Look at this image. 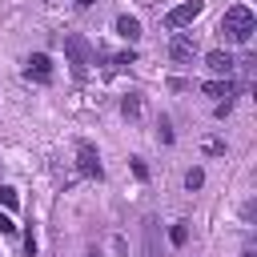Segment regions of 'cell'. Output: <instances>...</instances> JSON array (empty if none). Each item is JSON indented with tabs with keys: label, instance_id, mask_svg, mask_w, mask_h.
Returning <instances> with one entry per match:
<instances>
[{
	"label": "cell",
	"instance_id": "obj_1",
	"mask_svg": "<svg viewBox=\"0 0 257 257\" xmlns=\"http://www.w3.org/2000/svg\"><path fill=\"white\" fill-rule=\"evenodd\" d=\"M253 32H257V20H253V12H249L245 4L225 8V16H221V36H225L229 44H249Z\"/></svg>",
	"mask_w": 257,
	"mask_h": 257
},
{
	"label": "cell",
	"instance_id": "obj_2",
	"mask_svg": "<svg viewBox=\"0 0 257 257\" xmlns=\"http://www.w3.org/2000/svg\"><path fill=\"white\" fill-rule=\"evenodd\" d=\"M64 56H68L72 76L84 80V76H88V64H92V48H88V40L76 36V32H68V36H64Z\"/></svg>",
	"mask_w": 257,
	"mask_h": 257
},
{
	"label": "cell",
	"instance_id": "obj_3",
	"mask_svg": "<svg viewBox=\"0 0 257 257\" xmlns=\"http://www.w3.org/2000/svg\"><path fill=\"white\" fill-rule=\"evenodd\" d=\"M201 12H205V0H185V4H177V8L165 12V28H169V32H181V28L193 24Z\"/></svg>",
	"mask_w": 257,
	"mask_h": 257
},
{
	"label": "cell",
	"instance_id": "obj_4",
	"mask_svg": "<svg viewBox=\"0 0 257 257\" xmlns=\"http://www.w3.org/2000/svg\"><path fill=\"white\" fill-rule=\"evenodd\" d=\"M76 169H80V177H92V181H100V177H104L100 153H96L88 141H80V145H76Z\"/></svg>",
	"mask_w": 257,
	"mask_h": 257
},
{
	"label": "cell",
	"instance_id": "obj_5",
	"mask_svg": "<svg viewBox=\"0 0 257 257\" xmlns=\"http://www.w3.org/2000/svg\"><path fill=\"white\" fill-rule=\"evenodd\" d=\"M193 56H197L193 32H173V40H169V60H173V64H189Z\"/></svg>",
	"mask_w": 257,
	"mask_h": 257
},
{
	"label": "cell",
	"instance_id": "obj_6",
	"mask_svg": "<svg viewBox=\"0 0 257 257\" xmlns=\"http://www.w3.org/2000/svg\"><path fill=\"white\" fill-rule=\"evenodd\" d=\"M24 76L36 80V84H52V56L48 52H32L24 60Z\"/></svg>",
	"mask_w": 257,
	"mask_h": 257
},
{
	"label": "cell",
	"instance_id": "obj_7",
	"mask_svg": "<svg viewBox=\"0 0 257 257\" xmlns=\"http://www.w3.org/2000/svg\"><path fill=\"white\" fill-rule=\"evenodd\" d=\"M233 52H225V48H213V52H205V68L213 72V76H229L233 72Z\"/></svg>",
	"mask_w": 257,
	"mask_h": 257
},
{
	"label": "cell",
	"instance_id": "obj_8",
	"mask_svg": "<svg viewBox=\"0 0 257 257\" xmlns=\"http://www.w3.org/2000/svg\"><path fill=\"white\" fill-rule=\"evenodd\" d=\"M201 92H205V96H217V100H233V96H237L233 80H205Z\"/></svg>",
	"mask_w": 257,
	"mask_h": 257
},
{
	"label": "cell",
	"instance_id": "obj_9",
	"mask_svg": "<svg viewBox=\"0 0 257 257\" xmlns=\"http://www.w3.org/2000/svg\"><path fill=\"white\" fill-rule=\"evenodd\" d=\"M116 36H124V40H141V20L137 16H116Z\"/></svg>",
	"mask_w": 257,
	"mask_h": 257
},
{
	"label": "cell",
	"instance_id": "obj_10",
	"mask_svg": "<svg viewBox=\"0 0 257 257\" xmlns=\"http://www.w3.org/2000/svg\"><path fill=\"white\" fill-rule=\"evenodd\" d=\"M120 116H124V120H141V92L120 96Z\"/></svg>",
	"mask_w": 257,
	"mask_h": 257
},
{
	"label": "cell",
	"instance_id": "obj_11",
	"mask_svg": "<svg viewBox=\"0 0 257 257\" xmlns=\"http://www.w3.org/2000/svg\"><path fill=\"white\" fill-rule=\"evenodd\" d=\"M145 257H157V217H145Z\"/></svg>",
	"mask_w": 257,
	"mask_h": 257
},
{
	"label": "cell",
	"instance_id": "obj_12",
	"mask_svg": "<svg viewBox=\"0 0 257 257\" xmlns=\"http://www.w3.org/2000/svg\"><path fill=\"white\" fill-rule=\"evenodd\" d=\"M169 241H173V245H177V249H181V245H185V241H189V221H177V225H173V229H169Z\"/></svg>",
	"mask_w": 257,
	"mask_h": 257
},
{
	"label": "cell",
	"instance_id": "obj_13",
	"mask_svg": "<svg viewBox=\"0 0 257 257\" xmlns=\"http://www.w3.org/2000/svg\"><path fill=\"white\" fill-rule=\"evenodd\" d=\"M0 205H4V209H16V205H20V193H16L12 185H4V181H0Z\"/></svg>",
	"mask_w": 257,
	"mask_h": 257
},
{
	"label": "cell",
	"instance_id": "obj_14",
	"mask_svg": "<svg viewBox=\"0 0 257 257\" xmlns=\"http://www.w3.org/2000/svg\"><path fill=\"white\" fill-rule=\"evenodd\" d=\"M201 185H205V169H189V173H185V189H189V193H197Z\"/></svg>",
	"mask_w": 257,
	"mask_h": 257
},
{
	"label": "cell",
	"instance_id": "obj_15",
	"mask_svg": "<svg viewBox=\"0 0 257 257\" xmlns=\"http://www.w3.org/2000/svg\"><path fill=\"white\" fill-rule=\"evenodd\" d=\"M157 141H161V145H173V124H169V116L157 120Z\"/></svg>",
	"mask_w": 257,
	"mask_h": 257
},
{
	"label": "cell",
	"instance_id": "obj_16",
	"mask_svg": "<svg viewBox=\"0 0 257 257\" xmlns=\"http://www.w3.org/2000/svg\"><path fill=\"white\" fill-rule=\"evenodd\" d=\"M108 60H112V68H128L137 56H133V52H116V56H108Z\"/></svg>",
	"mask_w": 257,
	"mask_h": 257
},
{
	"label": "cell",
	"instance_id": "obj_17",
	"mask_svg": "<svg viewBox=\"0 0 257 257\" xmlns=\"http://www.w3.org/2000/svg\"><path fill=\"white\" fill-rule=\"evenodd\" d=\"M24 253H28V257H36V233H32V225L24 229Z\"/></svg>",
	"mask_w": 257,
	"mask_h": 257
},
{
	"label": "cell",
	"instance_id": "obj_18",
	"mask_svg": "<svg viewBox=\"0 0 257 257\" xmlns=\"http://www.w3.org/2000/svg\"><path fill=\"white\" fill-rule=\"evenodd\" d=\"M133 173H137V181H149V169H145L141 157H133Z\"/></svg>",
	"mask_w": 257,
	"mask_h": 257
},
{
	"label": "cell",
	"instance_id": "obj_19",
	"mask_svg": "<svg viewBox=\"0 0 257 257\" xmlns=\"http://www.w3.org/2000/svg\"><path fill=\"white\" fill-rule=\"evenodd\" d=\"M205 153H209V157H221V153H225V141H209Z\"/></svg>",
	"mask_w": 257,
	"mask_h": 257
},
{
	"label": "cell",
	"instance_id": "obj_20",
	"mask_svg": "<svg viewBox=\"0 0 257 257\" xmlns=\"http://www.w3.org/2000/svg\"><path fill=\"white\" fill-rule=\"evenodd\" d=\"M0 233H16V221L8 213H0Z\"/></svg>",
	"mask_w": 257,
	"mask_h": 257
},
{
	"label": "cell",
	"instance_id": "obj_21",
	"mask_svg": "<svg viewBox=\"0 0 257 257\" xmlns=\"http://www.w3.org/2000/svg\"><path fill=\"white\" fill-rule=\"evenodd\" d=\"M76 4H80V8H92V4H96V0H76Z\"/></svg>",
	"mask_w": 257,
	"mask_h": 257
},
{
	"label": "cell",
	"instance_id": "obj_22",
	"mask_svg": "<svg viewBox=\"0 0 257 257\" xmlns=\"http://www.w3.org/2000/svg\"><path fill=\"white\" fill-rule=\"evenodd\" d=\"M241 257H257V253H253V249H245V253H241Z\"/></svg>",
	"mask_w": 257,
	"mask_h": 257
},
{
	"label": "cell",
	"instance_id": "obj_23",
	"mask_svg": "<svg viewBox=\"0 0 257 257\" xmlns=\"http://www.w3.org/2000/svg\"><path fill=\"white\" fill-rule=\"evenodd\" d=\"M88 257H100V253H96V249H92V253H88Z\"/></svg>",
	"mask_w": 257,
	"mask_h": 257
}]
</instances>
